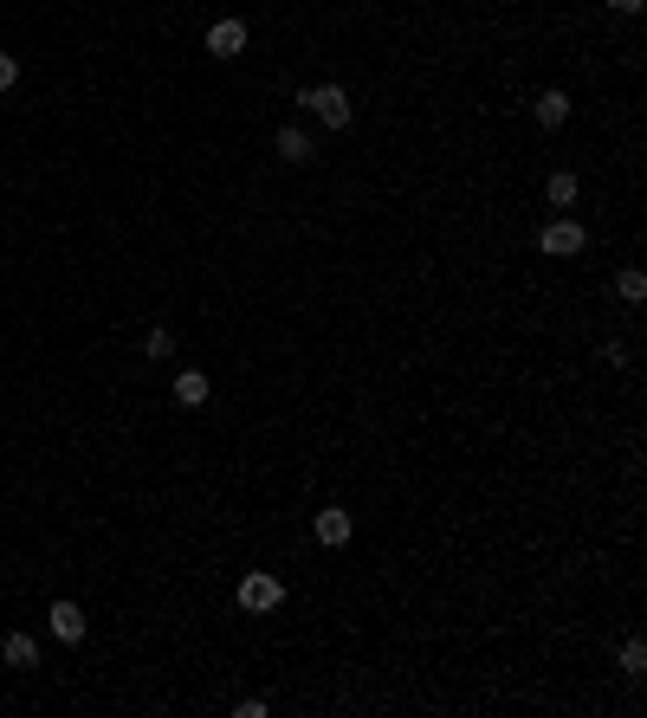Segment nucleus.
<instances>
[{"label":"nucleus","instance_id":"nucleus-1","mask_svg":"<svg viewBox=\"0 0 647 718\" xmlns=\"http://www.w3.org/2000/svg\"><path fill=\"white\" fill-rule=\"evenodd\" d=\"M298 110H311L324 130H350V117H356L343 85H298Z\"/></svg>","mask_w":647,"mask_h":718},{"label":"nucleus","instance_id":"nucleus-2","mask_svg":"<svg viewBox=\"0 0 647 718\" xmlns=\"http://www.w3.org/2000/svg\"><path fill=\"white\" fill-rule=\"evenodd\" d=\"M279 602H285V583H279L272 570H246V576H240V609H246V615H272Z\"/></svg>","mask_w":647,"mask_h":718},{"label":"nucleus","instance_id":"nucleus-3","mask_svg":"<svg viewBox=\"0 0 647 718\" xmlns=\"http://www.w3.org/2000/svg\"><path fill=\"white\" fill-rule=\"evenodd\" d=\"M583 240H589V233L583 227H576V220H544V233H538V253L544 259H576V253H583Z\"/></svg>","mask_w":647,"mask_h":718},{"label":"nucleus","instance_id":"nucleus-4","mask_svg":"<svg viewBox=\"0 0 647 718\" xmlns=\"http://www.w3.org/2000/svg\"><path fill=\"white\" fill-rule=\"evenodd\" d=\"M46 628H52V641H65V647H78V641H85V634H91V621H85V609H78V602H52V609H46Z\"/></svg>","mask_w":647,"mask_h":718},{"label":"nucleus","instance_id":"nucleus-5","mask_svg":"<svg viewBox=\"0 0 647 718\" xmlns=\"http://www.w3.org/2000/svg\"><path fill=\"white\" fill-rule=\"evenodd\" d=\"M208 52H214V59H240V52H246V20H240V13H227V20L208 26Z\"/></svg>","mask_w":647,"mask_h":718},{"label":"nucleus","instance_id":"nucleus-6","mask_svg":"<svg viewBox=\"0 0 647 718\" xmlns=\"http://www.w3.org/2000/svg\"><path fill=\"white\" fill-rule=\"evenodd\" d=\"M311 531H318V544H324V550H343V544H350V512H343V505H324Z\"/></svg>","mask_w":647,"mask_h":718},{"label":"nucleus","instance_id":"nucleus-7","mask_svg":"<svg viewBox=\"0 0 647 718\" xmlns=\"http://www.w3.org/2000/svg\"><path fill=\"white\" fill-rule=\"evenodd\" d=\"M272 149H279L285 162H298V169H305V162L318 156V143H311V130H298V123H285V130L272 136Z\"/></svg>","mask_w":647,"mask_h":718},{"label":"nucleus","instance_id":"nucleus-8","mask_svg":"<svg viewBox=\"0 0 647 718\" xmlns=\"http://www.w3.org/2000/svg\"><path fill=\"white\" fill-rule=\"evenodd\" d=\"M208 395H214L208 369H175V402H182V408H201Z\"/></svg>","mask_w":647,"mask_h":718},{"label":"nucleus","instance_id":"nucleus-9","mask_svg":"<svg viewBox=\"0 0 647 718\" xmlns=\"http://www.w3.org/2000/svg\"><path fill=\"white\" fill-rule=\"evenodd\" d=\"M0 660H7L13 673H33L39 667V641L33 634H7V641H0Z\"/></svg>","mask_w":647,"mask_h":718},{"label":"nucleus","instance_id":"nucleus-10","mask_svg":"<svg viewBox=\"0 0 647 718\" xmlns=\"http://www.w3.org/2000/svg\"><path fill=\"white\" fill-rule=\"evenodd\" d=\"M570 110H576V104H570V91H544V98L531 104V117H538L544 130H563V123H570Z\"/></svg>","mask_w":647,"mask_h":718},{"label":"nucleus","instance_id":"nucleus-11","mask_svg":"<svg viewBox=\"0 0 647 718\" xmlns=\"http://www.w3.org/2000/svg\"><path fill=\"white\" fill-rule=\"evenodd\" d=\"M544 201H550V207H576V175H570V169H557V175L544 182Z\"/></svg>","mask_w":647,"mask_h":718},{"label":"nucleus","instance_id":"nucleus-12","mask_svg":"<svg viewBox=\"0 0 647 718\" xmlns=\"http://www.w3.org/2000/svg\"><path fill=\"white\" fill-rule=\"evenodd\" d=\"M143 356H149V363H169V356H175V330H169V324H156V330L143 337Z\"/></svg>","mask_w":647,"mask_h":718},{"label":"nucleus","instance_id":"nucleus-13","mask_svg":"<svg viewBox=\"0 0 647 718\" xmlns=\"http://www.w3.org/2000/svg\"><path fill=\"white\" fill-rule=\"evenodd\" d=\"M615 298H622V305H641V298H647V279H641L635 266H628L622 279H615Z\"/></svg>","mask_w":647,"mask_h":718},{"label":"nucleus","instance_id":"nucleus-14","mask_svg":"<svg viewBox=\"0 0 647 718\" xmlns=\"http://www.w3.org/2000/svg\"><path fill=\"white\" fill-rule=\"evenodd\" d=\"M622 673H628V680H641V673H647V647H641V641L622 647Z\"/></svg>","mask_w":647,"mask_h":718},{"label":"nucleus","instance_id":"nucleus-15","mask_svg":"<svg viewBox=\"0 0 647 718\" xmlns=\"http://www.w3.org/2000/svg\"><path fill=\"white\" fill-rule=\"evenodd\" d=\"M20 85V59H13V52H0V91H13Z\"/></svg>","mask_w":647,"mask_h":718},{"label":"nucleus","instance_id":"nucleus-16","mask_svg":"<svg viewBox=\"0 0 647 718\" xmlns=\"http://www.w3.org/2000/svg\"><path fill=\"white\" fill-rule=\"evenodd\" d=\"M647 0H609V13H641Z\"/></svg>","mask_w":647,"mask_h":718}]
</instances>
